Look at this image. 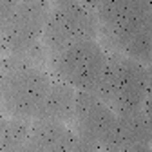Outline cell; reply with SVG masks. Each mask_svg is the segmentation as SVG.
I'll use <instances>...</instances> for the list:
<instances>
[{
    "label": "cell",
    "instance_id": "cell-1",
    "mask_svg": "<svg viewBox=\"0 0 152 152\" xmlns=\"http://www.w3.org/2000/svg\"><path fill=\"white\" fill-rule=\"evenodd\" d=\"M98 33L112 53L148 65L152 45L150 0H102L94 9Z\"/></svg>",
    "mask_w": 152,
    "mask_h": 152
},
{
    "label": "cell",
    "instance_id": "cell-2",
    "mask_svg": "<svg viewBox=\"0 0 152 152\" xmlns=\"http://www.w3.org/2000/svg\"><path fill=\"white\" fill-rule=\"evenodd\" d=\"M51 80L40 65L9 56L0 69V107L11 118L34 120Z\"/></svg>",
    "mask_w": 152,
    "mask_h": 152
},
{
    "label": "cell",
    "instance_id": "cell-3",
    "mask_svg": "<svg viewBox=\"0 0 152 152\" xmlns=\"http://www.w3.org/2000/svg\"><path fill=\"white\" fill-rule=\"evenodd\" d=\"M148 65L110 51L103 76L92 94L114 112H127L148 105Z\"/></svg>",
    "mask_w": 152,
    "mask_h": 152
},
{
    "label": "cell",
    "instance_id": "cell-4",
    "mask_svg": "<svg viewBox=\"0 0 152 152\" xmlns=\"http://www.w3.org/2000/svg\"><path fill=\"white\" fill-rule=\"evenodd\" d=\"M51 9V0H20L15 16L4 34L0 36V47L9 56L40 65L44 60L42 34Z\"/></svg>",
    "mask_w": 152,
    "mask_h": 152
},
{
    "label": "cell",
    "instance_id": "cell-5",
    "mask_svg": "<svg viewBox=\"0 0 152 152\" xmlns=\"http://www.w3.org/2000/svg\"><path fill=\"white\" fill-rule=\"evenodd\" d=\"M109 53L98 40H82L51 54V67L56 76L76 91L94 92L103 76Z\"/></svg>",
    "mask_w": 152,
    "mask_h": 152
},
{
    "label": "cell",
    "instance_id": "cell-6",
    "mask_svg": "<svg viewBox=\"0 0 152 152\" xmlns=\"http://www.w3.org/2000/svg\"><path fill=\"white\" fill-rule=\"evenodd\" d=\"M98 20L92 9L78 0H51V9L42 34V45L51 54L76 42L96 40Z\"/></svg>",
    "mask_w": 152,
    "mask_h": 152
},
{
    "label": "cell",
    "instance_id": "cell-7",
    "mask_svg": "<svg viewBox=\"0 0 152 152\" xmlns=\"http://www.w3.org/2000/svg\"><path fill=\"white\" fill-rule=\"evenodd\" d=\"M116 123V112H114L103 100L96 94L76 91V103L72 114L74 134L80 140L105 148Z\"/></svg>",
    "mask_w": 152,
    "mask_h": 152
},
{
    "label": "cell",
    "instance_id": "cell-8",
    "mask_svg": "<svg viewBox=\"0 0 152 152\" xmlns=\"http://www.w3.org/2000/svg\"><path fill=\"white\" fill-rule=\"evenodd\" d=\"M138 145H150L148 105L136 110L116 112L114 130L107 143V147L114 148H132Z\"/></svg>",
    "mask_w": 152,
    "mask_h": 152
},
{
    "label": "cell",
    "instance_id": "cell-9",
    "mask_svg": "<svg viewBox=\"0 0 152 152\" xmlns=\"http://www.w3.org/2000/svg\"><path fill=\"white\" fill-rule=\"evenodd\" d=\"M76 138L74 130L65 123L34 120L31 123L26 152H71Z\"/></svg>",
    "mask_w": 152,
    "mask_h": 152
},
{
    "label": "cell",
    "instance_id": "cell-10",
    "mask_svg": "<svg viewBox=\"0 0 152 152\" xmlns=\"http://www.w3.org/2000/svg\"><path fill=\"white\" fill-rule=\"evenodd\" d=\"M74 103H76V89L60 80H51V85L44 96V102L36 110L34 120L67 125L69 121H72Z\"/></svg>",
    "mask_w": 152,
    "mask_h": 152
},
{
    "label": "cell",
    "instance_id": "cell-11",
    "mask_svg": "<svg viewBox=\"0 0 152 152\" xmlns=\"http://www.w3.org/2000/svg\"><path fill=\"white\" fill-rule=\"evenodd\" d=\"M29 132H31L29 120H20V118L7 120L2 141H0V152H26Z\"/></svg>",
    "mask_w": 152,
    "mask_h": 152
},
{
    "label": "cell",
    "instance_id": "cell-12",
    "mask_svg": "<svg viewBox=\"0 0 152 152\" xmlns=\"http://www.w3.org/2000/svg\"><path fill=\"white\" fill-rule=\"evenodd\" d=\"M20 0H0V36L7 29L11 18L15 16V11L18 7Z\"/></svg>",
    "mask_w": 152,
    "mask_h": 152
},
{
    "label": "cell",
    "instance_id": "cell-13",
    "mask_svg": "<svg viewBox=\"0 0 152 152\" xmlns=\"http://www.w3.org/2000/svg\"><path fill=\"white\" fill-rule=\"evenodd\" d=\"M71 152H100V148L87 143V141H83V140H80V138H76V143H74Z\"/></svg>",
    "mask_w": 152,
    "mask_h": 152
},
{
    "label": "cell",
    "instance_id": "cell-14",
    "mask_svg": "<svg viewBox=\"0 0 152 152\" xmlns=\"http://www.w3.org/2000/svg\"><path fill=\"white\" fill-rule=\"evenodd\" d=\"M78 2H80V4H83L85 7H89V9H92V11H94V9L100 6L102 0H78Z\"/></svg>",
    "mask_w": 152,
    "mask_h": 152
},
{
    "label": "cell",
    "instance_id": "cell-15",
    "mask_svg": "<svg viewBox=\"0 0 152 152\" xmlns=\"http://www.w3.org/2000/svg\"><path fill=\"white\" fill-rule=\"evenodd\" d=\"M127 152H150V145H138V147L127 148Z\"/></svg>",
    "mask_w": 152,
    "mask_h": 152
},
{
    "label": "cell",
    "instance_id": "cell-16",
    "mask_svg": "<svg viewBox=\"0 0 152 152\" xmlns=\"http://www.w3.org/2000/svg\"><path fill=\"white\" fill-rule=\"evenodd\" d=\"M6 123H7V120L4 118V114L0 112V141H2V136H4V130H6Z\"/></svg>",
    "mask_w": 152,
    "mask_h": 152
},
{
    "label": "cell",
    "instance_id": "cell-17",
    "mask_svg": "<svg viewBox=\"0 0 152 152\" xmlns=\"http://www.w3.org/2000/svg\"><path fill=\"white\" fill-rule=\"evenodd\" d=\"M102 152H127V148H114V147H105Z\"/></svg>",
    "mask_w": 152,
    "mask_h": 152
},
{
    "label": "cell",
    "instance_id": "cell-18",
    "mask_svg": "<svg viewBox=\"0 0 152 152\" xmlns=\"http://www.w3.org/2000/svg\"><path fill=\"white\" fill-rule=\"evenodd\" d=\"M0 69H2V60H0Z\"/></svg>",
    "mask_w": 152,
    "mask_h": 152
}]
</instances>
